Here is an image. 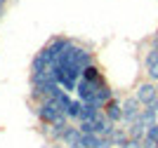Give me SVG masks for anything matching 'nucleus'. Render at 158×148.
Masks as SVG:
<instances>
[{
    "mask_svg": "<svg viewBox=\"0 0 158 148\" xmlns=\"http://www.w3.org/2000/svg\"><path fill=\"white\" fill-rule=\"evenodd\" d=\"M33 113H35V118H38L40 125H52L59 115H64L54 99H45V101L35 103V106H33Z\"/></svg>",
    "mask_w": 158,
    "mask_h": 148,
    "instance_id": "1",
    "label": "nucleus"
},
{
    "mask_svg": "<svg viewBox=\"0 0 158 148\" xmlns=\"http://www.w3.org/2000/svg\"><path fill=\"white\" fill-rule=\"evenodd\" d=\"M142 108H144V106L137 101V97H135V94H132V97H125V99H123V122H120V125H123V127L132 125V122L139 118Z\"/></svg>",
    "mask_w": 158,
    "mask_h": 148,
    "instance_id": "2",
    "label": "nucleus"
},
{
    "mask_svg": "<svg viewBox=\"0 0 158 148\" xmlns=\"http://www.w3.org/2000/svg\"><path fill=\"white\" fill-rule=\"evenodd\" d=\"M135 97H137V101L142 103V106H149L151 101H156V99H158L156 82H151V80H142V82L135 87Z\"/></svg>",
    "mask_w": 158,
    "mask_h": 148,
    "instance_id": "3",
    "label": "nucleus"
},
{
    "mask_svg": "<svg viewBox=\"0 0 158 148\" xmlns=\"http://www.w3.org/2000/svg\"><path fill=\"white\" fill-rule=\"evenodd\" d=\"M102 85H106V80H102V82H85V80L80 78L78 87H76V97H78L83 103H90V101H94V94H97V90Z\"/></svg>",
    "mask_w": 158,
    "mask_h": 148,
    "instance_id": "4",
    "label": "nucleus"
},
{
    "mask_svg": "<svg viewBox=\"0 0 158 148\" xmlns=\"http://www.w3.org/2000/svg\"><path fill=\"white\" fill-rule=\"evenodd\" d=\"M104 115L109 118L113 125H120V122H123V101H120L118 97L111 99V101L104 106Z\"/></svg>",
    "mask_w": 158,
    "mask_h": 148,
    "instance_id": "5",
    "label": "nucleus"
},
{
    "mask_svg": "<svg viewBox=\"0 0 158 148\" xmlns=\"http://www.w3.org/2000/svg\"><path fill=\"white\" fill-rule=\"evenodd\" d=\"M80 139H83V134H80V129H78V125H69V127L61 132V139H59V143L64 148H71L73 143H78Z\"/></svg>",
    "mask_w": 158,
    "mask_h": 148,
    "instance_id": "6",
    "label": "nucleus"
},
{
    "mask_svg": "<svg viewBox=\"0 0 158 148\" xmlns=\"http://www.w3.org/2000/svg\"><path fill=\"white\" fill-rule=\"evenodd\" d=\"M102 106H97L94 101H90V103H83V113H80V120L78 122H94V118L102 113Z\"/></svg>",
    "mask_w": 158,
    "mask_h": 148,
    "instance_id": "7",
    "label": "nucleus"
},
{
    "mask_svg": "<svg viewBox=\"0 0 158 148\" xmlns=\"http://www.w3.org/2000/svg\"><path fill=\"white\" fill-rule=\"evenodd\" d=\"M111 99H116V92L111 90V85H109V82L102 85V87L97 90V94H94V103H97V106H102V108H104Z\"/></svg>",
    "mask_w": 158,
    "mask_h": 148,
    "instance_id": "8",
    "label": "nucleus"
},
{
    "mask_svg": "<svg viewBox=\"0 0 158 148\" xmlns=\"http://www.w3.org/2000/svg\"><path fill=\"white\" fill-rule=\"evenodd\" d=\"M85 143H87V148H116L111 136H97V134L85 136Z\"/></svg>",
    "mask_w": 158,
    "mask_h": 148,
    "instance_id": "9",
    "label": "nucleus"
},
{
    "mask_svg": "<svg viewBox=\"0 0 158 148\" xmlns=\"http://www.w3.org/2000/svg\"><path fill=\"white\" fill-rule=\"evenodd\" d=\"M83 80H85V82H102V80H104V73H102V68H99L97 64H92L83 71Z\"/></svg>",
    "mask_w": 158,
    "mask_h": 148,
    "instance_id": "10",
    "label": "nucleus"
},
{
    "mask_svg": "<svg viewBox=\"0 0 158 148\" xmlns=\"http://www.w3.org/2000/svg\"><path fill=\"white\" fill-rule=\"evenodd\" d=\"M127 134H130V139H139V141H144V136H146V127L139 120H135L132 125H127Z\"/></svg>",
    "mask_w": 158,
    "mask_h": 148,
    "instance_id": "11",
    "label": "nucleus"
},
{
    "mask_svg": "<svg viewBox=\"0 0 158 148\" xmlns=\"http://www.w3.org/2000/svg\"><path fill=\"white\" fill-rule=\"evenodd\" d=\"M127 139H130L127 129H125V127H116V132H113V136H111L113 146H116V148H123V146L127 143Z\"/></svg>",
    "mask_w": 158,
    "mask_h": 148,
    "instance_id": "12",
    "label": "nucleus"
},
{
    "mask_svg": "<svg viewBox=\"0 0 158 148\" xmlns=\"http://www.w3.org/2000/svg\"><path fill=\"white\" fill-rule=\"evenodd\" d=\"M80 113H83V101H80V99H73L71 108L66 110V115H69V120H76V122H78V120H80Z\"/></svg>",
    "mask_w": 158,
    "mask_h": 148,
    "instance_id": "13",
    "label": "nucleus"
},
{
    "mask_svg": "<svg viewBox=\"0 0 158 148\" xmlns=\"http://www.w3.org/2000/svg\"><path fill=\"white\" fill-rule=\"evenodd\" d=\"M47 68H50V64H47L40 54H35L33 61H31V75H33V73H43V71H47Z\"/></svg>",
    "mask_w": 158,
    "mask_h": 148,
    "instance_id": "14",
    "label": "nucleus"
},
{
    "mask_svg": "<svg viewBox=\"0 0 158 148\" xmlns=\"http://www.w3.org/2000/svg\"><path fill=\"white\" fill-rule=\"evenodd\" d=\"M156 61H158V50L149 47L146 54H144V68H146V66H151V64H156Z\"/></svg>",
    "mask_w": 158,
    "mask_h": 148,
    "instance_id": "15",
    "label": "nucleus"
},
{
    "mask_svg": "<svg viewBox=\"0 0 158 148\" xmlns=\"http://www.w3.org/2000/svg\"><path fill=\"white\" fill-rule=\"evenodd\" d=\"M146 80H151V82L158 85V61L151 66H146Z\"/></svg>",
    "mask_w": 158,
    "mask_h": 148,
    "instance_id": "16",
    "label": "nucleus"
},
{
    "mask_svg": "<svg viewBox=\"0 0 158 148\" xmlns=\"http://www.w3.org/2000/svg\"><path fill=\"white\" fill-rule=\"evenodd\" d=\"M78 129L83 136H90V134H94V122H78Z\"/></svg>",
    "mask_w": 158,
    "mask_h": 148,
    "instance_id": "17",
    "label": "nucleus"
},
{
    "mask_svg": "<svg viewBox=\"0 0 158 148\" xmlns=\"http://www.w3.org/2000/svg\"><path fill=\"white\" fill-rule=\"evenodd\" d=\"M144 139H151V141L158 143V122H153L151 127L146 129V136H144Z\"/></svg>",
    "mask_w": 158,
    "mask_h": 148,
    "instance_id": "18",
    "label": "nucleus"
},
{
    "mask_svg": "<svg viewBox=\"0 0 158 148\" xmlns=\"http://www.w3.org/2000/svg\"><path fill=\"white\" fill-rule=\"evenodd\" d=\"M123 148H144V143L139 141V139H127V143Z\"/></svg>",
    "mask_w": 158,
    "mask_h": 148,
    "instance_id": "19",
    "label": "nucleus"
},
{
    "mask_svg": "<svg viewBox=\"0 0 158 148\" xmlns=\"http://www.w3.org/2000/svg\"><path fill=\"white\" fill-rule=\"evenodd\" d=\"M149 47H153V50H158V33H153L151 38H149Z\"/></svg>",
    "mask_w": 158,
    "mask_h": 148,
    "instance_id": "20",
    "label": "nucleus"
},
{
    "mask_svg": "<svg viewBox=\"0 0 158 148\" xmlns=\"http://www.w3.org/2000/svg\"><path fill=\"white\" fill-rule=\"evenodd\" d=\"M142 143H144V148H158V143H156V141H151V139H144Z\"/></svg>",
    "mask_w": 158,
    "mask_h": 148,
    "instance_id": "21",
    "label": "nucleus"
},
{
    "mask_svg": "<svg viewBox=\"0 0 158 148\" xmlns=\"http://www.w3.org/2000/svg\"><path fill=\"white\" fill-rule=\"evenodd\" d=\"M5 2H7V0H0V12H2V7H5Z\"/></svg>",
    "mask_w": 158,
    "mask_h": 148,
    "instance_id": "22",
    "label": "nucleus"
},
{
    "mask_svg": "<svg viewBox=\"0 0 158 148\" xmlns=\"http://www.w3.org/2000/svg\"><path fill=\"white\" fill-rule=\"evenodd\" d=\"M0 17H2V12H0Z\"/></svg>",
    "mask_w": 158,
    "mask_h": 148,
    "instance_id": "23",
    "label": "nucleus"
},
{
    "mask_svg": "<svg viewBox=\"0 0 158 148\" xmlns=\"http://www.w3.org/2000/svg\"><path fill=\"white\" fill-rule=\"evenodd\" d=\"M156 90H158V85H156Z\"/></svg>",
    "mask_w": 158,
    "mask_h": 148,
    "instance_id": "24",
    "label": "nucleus"
}]
</instances>
